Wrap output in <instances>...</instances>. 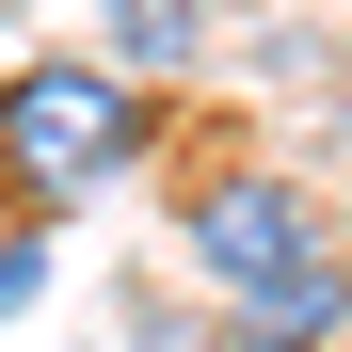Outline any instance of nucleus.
<instances>
[{"label": "nucleus", "mask_w": 352, "mask_h": 352, "mask_svg": "<svg viewBox=\"0 0 352 352\" xmlns=\"http://www.w3.org/2000/svg\"><path fill=\"white\" fill-rule=\"evenodd\" d=\"M176 241H192V272L224 288V336H241V352H336L352 336V272L320 241V192H305V176H272V160L192 176Z\"/></svg>", "instance_id": "f257e3e1"}, {"label": "nucleus", "mask_w": 352, "mask_h": 352, "mask_svg": "<svg viewBox=\"0 0 352 352\" xmlns=\"http://www.w3.org/2000/svg\"><path fill=\"white\" fill-rule=\"evenodd\" d=\"M144 144H160V96L112 65V48H48V65L0 80V192L32 224L96 208L112 176H144Z\"/></svg>", "instance_id": "f03ea898"}, {"label": "nucleus", "mask_w": 352, "mask_h": 352, "mask_svg": "<svg viewBox=\"0 0 352 352\" xmlns=\"http://www.w3.org/2000/svg\"><path fill=\"white\" fill-rule=\"evenodd\" d=\"M192 32H208V0H112V65H129V80L192 65Z\"/></svg>", "instance_id": "7ed1b4c3"}, {"label": "nucleus", "mask_w": 352, "mask_h": 352, "mask_svg": "<svg viewBox=\"0 0 352 352\" xmlns=\"http://www.w3.org/2000/svg\"><path fill=\"white\" fill-rule=\"evenodd\" d=\"M32 288H48V224H0V320H16Z\"/></svg>", "instance_id": "20e7f679"}]
</instances>
